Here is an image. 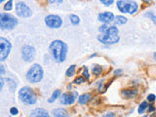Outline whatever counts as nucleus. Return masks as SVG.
<instances>
[{
    "mask_svg": "<svg viewBox=\"0 0 156 117\" xmlns=\"http://www.w3.org/2000/svg\"><path fill=\"white\" fill-rule=\"evenodd\" d=\"M49 50L57 63H63L66 59L68 47L62 40H54L49 46Z\"/></svg>",
    "mask_w": 156,
    "mask_h": 117,
    "instance_id": "nucleus-1",
    "label": "nucleus"
},
{
    "mask_svg": "<svg viewBox=\"0 0 156 117\" xmlns=\"http://www.w3.org/2000/svg\"><path fill=\"white\" fill-rule=\"evenodd\" d=\"M98 40L104 44L112 45L118 43L120 40L119 30L116 26H108L104 33L100 34L98 36Z\"/></svg>",
    "mask_w": 156,
    "mask_h": 117,
    "instance_id": "nucleus-2",
    "label": "nucleus"
},
{
    "mask_svg": "<svg viewBox=\"0 0 156 117\" xmlns=\"http://www.w3.org/2000/svg\"><path fill=\"white\" fill-rule=\"evenodd\" d=\"M19 98L24 104L32 105L35 104L37 102V96L35 92L30 87H23L19 91Z\"/></svg>",
    "mask_w": 156,
    "mask_h": 117,
    "instance_id": "nucleus-3",
    "label": "nucleus"
},
{
    "mask_svg": "<svg viewBox=\"0 0 156 117\" xmlns=\"http://www.w3.org/2000/svg\"><path fill=\"white\" fill-rule=\"evenodd\" d=\"M44 71L43 68L38 63H34V65L28 69L26 73V79L31 83H38L40 82L43 78Z\"/></svg>",
    "mask_w": 156,
    "mask_h": 117,
    "instance_id": "nucleus-4",
    "label": "nucleus"
},
{
    "mask_svg": "<svg viewBox=\"0 0 156 117\" xmlns=\"http://www.w3.org/2000/svg\"><path fill=\"white\" fill-rule=\"evenodd\" d=\"M18 24V20L11 14L0 13V27L2 29L12 30Z\"/></svg>",
    "mask_w": 156,
    "mask_h": 117,
    "instance_id": "nucleus-5",
    "label": "nucleus"
},
{
    "mask_svg": "<svg viewBox=\"0 0 156 117\" xmlns=\"http://www.w3.org/2000/svg\"><path fill=\"white\" fill-rule=\"evenodd\" d=\"M116 5L121 13L130 14V15H133L139 9L137 3L135 1H131V0H119V1H117Z\"/></svg>",
    "mask_w": 156,
    "mask_h": 117,
    "instance_id": "nucleus-6",
    "label": "nucleus"
},
{
    "mask_svg": "<svg viewBox=\"0 0 156 117\" xmlns=\"http://www.w3.org/2000/svg\"><path fill=\"white\" fill-rule=\"evenodd\" d=\"M12 45L8 39L0 37V62H4L11 52Z\"/></svg>",
    "mask_w": 156,
    "mask_h": 117,
    "instance_id": "nucleus-7",
    "label": "nucleus"
},
{
    "mask_svg": "<svg viewBox=\"0 0 156 117\" xmlns=\"http://www.w3.org/2000/svg\"><path fill=\"white\" fill-rule=\"evenodd\" d=\"M16 14L21 18H29L32 15V11L26 3L19 2L16 4Z\"/></svg>",
    "mask_w": 156,
    "mask_h": 117,
    "instance_id": "nucleus-8",
    "label": "nucleus"
},
{
    "mask_svg": "<svg viewBox=\"0 0 156 117\" xmlns=\"http://www.w3.org/2000/svg\"><path fill=\"white\" fill-rule=\"evenodd\" d=\"M45 24L50 28H60L63 24V20L58 15H49L45 18Z\"/></svg>",
    "mask_w": 156,
    "mask_h": 117,
    "instance_id": "nucleus-9",
    "label": "nucleus"
},
{
    "mask_svg": "<svg viewBox=\"0 0 156 117\" xmlns=\"http://www.w3.org/2000/svg\"><path fill=\"white\" fill-rule=\"evenodd\" d=\"M35 55H36V51H35L34 47H32V46L26 45L22 48V57L24 61L27 63L32 62L35 58Z\"/></svg>",
    "mask_w": 156,
    "mask_h": 117,
    "instance_id": "nucleus-10",
    "label": "nucleus"
},
{
    "mask_svg": "<svg viewBox=\"0 0 156 117\" xmlns=\"http://www.w3.org/2000/svg\"><path fill=\"white\" fill-rule=\"evenodd\" d=\"M77 97H78L77 92H72V93L71 92H70V93H65V94H63L62 97H61V102L63 105L73 104Z\"/></svg>",
    "mask_w": 156,
    "mask_h": 117,
    "instance_id": "nucleus-11",
    "label": "nucleus"
},
{
    "mask_svg": "<svg viewBox=\"0 0 156 117\" xmlns=\"http://www.w3.org/2000/svg\"><path fill=\"white\" fill-rule=\"evenodd\" d=\"M98 19L100 22L106 24L113 22V20H114V15H113V13H111V12H104V13H101L100 15H99Z\"/></svg>",
    "mask_w": 156,
    "mask_h": 117,
    "instance_id": "nucleus-12",
    "label": "nucleus"
},
{
    "mask_svg": "<svg viewBox=\"0 0 156 117\" xmlns=\"http://www.w3.org/2000/svg\"><path fill=\"white\" fill-rule=\"evenodd\" d=\"M30 117H51V116L44 108H36L31 111Z\"/></svg>",
    "mask_w": 156,
    "mask_h": 117,
    "instance_id": "nucleus-13",
    "label": "nucleus"
},
{
    "mask_svg": "<svg viewBox=\"0 0 156 117\" xmlns=\"http://www.w3.org/2000/svg\"><path fill=\"white\" fill-rule=\"evenodd\" d=\"M137 94H138V90L136 89H126L122 91V95L126 99H133L136 97Z\"/></svg>",
    "mask_w": 156,
    "mask_h": 117,
    "instance_id": "nucleus-14",
    "label": "nucleus"
},
{
    "mask_svg": "<svg viewBox=\"0 0 156 117\" xmlns=\"http://www.w3.org/2000/svg\"><path fill=\"white\" fill-rule=\"evenodd\" d=\"M54 117H70L67 111L63 108H56L53 110Z\"/></svg>",
    "mask_w": 156,
    "mask_h": 117,
    "instance_id": "nucleus-15",
    "label": "nucleus"
},
{
    "mask_svg": "<svg viewBox=\"0 0 156 117\" xmlns=\"http://www.w3.org/2000/svg\"><path fill=\"white\" fill-rule=\"evenodd\" d=\"M90 99H91L90 94H83L78 98V102H79L80 104H86L87 102L90 101Z\"/></svg>",
    "mask_w": 156,
    "mask_h": 117,
    "instance_id": "nucleus-16",
    "label": "nucleus"
},
{
    "mask_svg": "<svg viewBox=\"0 0 156 117\" xmlns=\"http://www.w3.org/2000/svg\"><path fill=\"white\" fill-rule=\"evenodd\" d=\"M61 94H62L61 90H55V92L52 94L51 98L49 99L48 102H54L57 100V99H58V98L60 97V96H61Z\"/></svg>",
    "mask_w": 156,
    "mask_h": 117,
    "instance_id": "nucleus-17",
    "label": "nucleus"
},
{
    "mask_svg": "<svg viewBox=\"0 0 156 117\" xmlns=\"http://www.w3.org/2000/svg\"><path fill=\"white\" fill-rule=\"evenodd\" d=\"M75 71H76V65H70L66 70V76H68V77L73 76L74 74H75Z\"/></svg>",
    "mask_w": 156,
    "mask_h": 117,
    "instance_id": "nucleus-18",
    "label": "nucleus"
},
{
    "mask_svg": "<svg viewBox=\"0 0 156 117\" xmlns=\"http://www.w3.org/2000/svg\"><path fill=\"white\" fill-rule=\"evenodd\" d=\"M92 70H93V73L95 74V75H97V76L101 75L102 72V66L99 65H95L93 66V69H92Z\"/></svg>",
    "mask_w": 156,
    "mask_h": 117,
    "instance_id": "nucleus-19",
    "label": "nucleus"
},
{
    "mask_svg": "<svg viewBox=\"0 0 156 117\" xmlns=\"http://www.w3.org/2000/svg\"><path fill=\"white\" fill-rule=\"evenodd\" d=\"M147 106H148L147 102H141V104H140V106H139V109H138V112H139L140 114H143V113L145 111V109L147 108Z\"/></svg>",
    "mask_w": 156,
    "mask_h": 117,
    "instance_id": "nucleus-20",
    "label": "nucleus"
},
{
    "mask_svg": "<svg viewBox=\"0 0 156 117\" xmlns=\"http://www.w3.org/2000/svg\"><path fill=\"white\" fill-rule=\"evenodd\" d=\"M115 22L118 24H124L127 23V18L123 17V16H117L115 18Z\"/></svg>",
    "mask_w": 156,
    "mask_h": 117,
    "instance_id": "nucleus-21",
    "label": "nucleus"
},
{
    "mask_svg": "<svg viewBox=\"0 0 156 117\" xmlns=\"http://www.w3.org/2000/svg\"><path fill=\"white\" fill-rule=\"evenodd\" d=\"M69 18H70V22H71L72 24H74V26H76V24L80 23V18L76 15H70Z\"/></svg>",
    "mask_w": 156,
    "mask_h": 117,
    "instance_id": "nucleus-22",
    "label": "nucleus"
},
{
    "mask_svg": "<svg viewBox=\"0 0 156 117\" xmlns=\"http://www.w3.org/2000/svg\"><path fill=\"white\" fill-rule=\"evenodd\" d=\"M12 8H13V0H9L4 5V10H6V11H11Z\"/></svg>",
    "mask_w": 156,
    "mask_h": 117,
    "instance_id": "nucleus-23",
    "label": "nucleus"
},
{
    "mask_svg": "<svg viewBox=\"0 0 156 117\" xmlns=\"http://www.w3.org/2000/svg\"><path fill=\"white\" fill-rule=\"evenodd\" d=\"M145 16L148 17L149 19H151L152 22H153L154 24H156V18H155V15H154V12H152V11L148 12V13L145 14Z\"/></svg>",
    "mask_w": 156,
    "mask_h": 117,
    "instance_id": "nucleus-24",
    "label": "nucleus"
},
{
    "mask_svg": "<svg viewBox=\"0 0 156 117\" xmlns=\"http://www.w3.org/2000/svg\"><path fill=\"white\" fill-rule=\"evenodd\" d=\"M83 77L85 78L86 80H89V78H90V75H89V71H88V68H87V66H84L83 67Z\"/></svg>",
    "mask_w": 156,
    "mask_h": 117,
    "instance_id": "nucleus-25",
    "label": "nucleus"
},
{
    "mask_svg": "<svg viewBox=\"0 0 156 117\" xmlns=\"http://www.w3.org/2000/svg\"><path fill=\"white\" fill-rule=\"evenodd\" d=\"M84 82H86V79H85L84 77L82 76H79V77H77L75 80H74V83L75 84H82Z\"/></svg>",
    "mask_w": 156,
    "mask_h": 117,
    "instance_id": "nucleus-26",
    "label": "nucleus"
},
{
    "mask_svg": "<svg viewBox=\"0 0 156 117\" xmlns=\"http://www.w3.org/2000/svg\"><path fill=\"white\" fill-rule=\"evenodd\" d=\"M7 82H8V84L10 85V89H11L12 91H14V89L17 87V84L14 82L13 80H11V79H7Z\"/></svg>",
    "mask_w": 156,
    "mask_h": 117,
    "instance_id": "nucleus-27",
    "label": "nucleus"
},
{
    "mask_svg": "<svg viewBox=\"0 0 156 117\" xmlns=\"http://www.w3.org/2000/svg\"><path fill=\"white\" fill-rule=\"evenodd\" d=\"M101 2L105 6H110L111 4H113L114 0H101Z\"/></svg>",
    "mask_w": 156,
    "mask_h": 117,
    "instance_id": "nucleus-28",
    "label": "nucleus"
},
{
    "mask_svg": "<svg viewBox=\"0 0 156 117\" xmlns=\"http://www.w3.org/2000/svg\"><path fill=\"white\" fill-rule=\"evenodd\" d=\"M155 99H156V97H155V95H153V94H150V95L147 96V101L148 102H153L155 101Z\"/></svg>",
    "mask_w": 156,
    "mask_h": 117,
    "instance_id": "nucleus-29",
    "label": "nucleus"
},
{
    "mask_svg": "<svg viewBox=\"0 0 156 117\" xmlns=\"http://www.w3.org/2000/svg\"><path fill=\"white\" fill-rule=\"evenodd\" d=\"M10 113H11L12 115H17L18 113H19V110H18V108H16V107H11V109H10Z\"/></svg>",
    "mask_w": 156,
    "mask_h": 117,
    "instance_id": "nucleus-30",
    "label": "nucleus"
},
{
    "mask_svg": "<svg viewBox=\"0 0 156 117\" xmlns=\"http://www.w3.org/2000/svg\"><path fill=\"white\" fill-rule=\"evenodd\" d=\"M107 27H108V26H106V24H102V26H100V28H99V30H100L102 33H104V31H105L106 29H107Z\"/></svg>",
    "mask_w": 156,
    "mask_h": 117,
    "instance_id": "nucleus-31",
    "label": "nucleus"
},
{
    "mask_svg": "<svg viewBox=\"0 0 156 117\" xmlns=\"http://www.w3.org/2000/svg\"><path fill=\"white\" fill-rule=\"evenodd\" d=\"M147 107H148V112H153L155 110V107L153 104H148Z\"/></svg>",
    "mask_w": 156,
    "mask_h": 117,
    "instance_id": "nucleus-32",
    "label": "nucleus"
},
{
    "mask_svg": "<svg viewBox=\"0 0 156 117\" xmlns=\"http://www.w3.org/2000/svg\"><path fill=\"white\" fill-rule=\"evenodd\" d=\"M3 86H4V79L2 78V76L0 75V91L2 90Z\"/></svg>",
    "mask_w": 156,
    "mask_h": 117,
    "instance_id": "nucleus-33",
    "label": "nucleus"
},
{
    "mask_svg": "<svg viewBox=\"0 0 156 117\" xmlns=\"http://www.w3.org/2000/svg\"><path fill=\"white\" fill-rule=\"evenodd\" d=\"M47 1L49 3H52V4H55V3H62L63 2V0H47Z\"/></svg>",
    "mask_w": 156,
    "mask_h": 117,
    "instance_id": "nucleus-34",
    "label": "nucleus"
},
{
    "mask_svg": "<svg viewBox=\"0 0 156 117\" xmlns=\"http://www.w3.org/2000/svg\"><path fill=\"white\" fill-rule=\"evenodd\" d=\"M6 70H5V67L3 66L2 65H0V75H2V74H5Z\"/></svg>",
    "mask_w": 156,
    "mask_h": 117,
    "instance_id": "nucleus-35",
    "label": "nucleus"
},
{
    "mask_svg": "<svg viewBox=\"0 0 156 117\" xmlns=\"http://www.w3.org/2000/svg\"><path fill=\"white\" fill-rule=\"evenodd\" d=\"M123 71H122V70L121 69H117V70H115V71H114V74H115V75H120V74H121Z\"/></svg>",
    "mask_w": 156,
    "mask_h": 117,
    "instance_id": "nucleus-36",
    "label": "nucleus"
},
{
    "mask_svg": "<svg viewBox=\"0 0 156 117\" xmlns=\"http://www.w3.org/2000/svg\"><path fill=\"white\" fill-rule=\"evenodd\" d=\"M141 1L146 3V4H152V0H141Z\"/></svg>",
    "mask_w": 156,
    "mask_h": 117,
    "instance_id": "nucleus-37",
    "label": "nucleus"
},
{
    "mask_svg": "<svg viewBox=\"0 0 156 117\" xmlns=\"http://www.w3.org/2000/svg\"><path fill=\"white\" fill-rule=\"evenodd\" d=\"M104 117H113V113H109V114H105Z\"/></svg>",
    "mask_w": 156,
    "mask_h": 117,
    "instance_id": "nucleus-38",
    "label": "nucleus"
},
{
    "mask_svg": "<svg viewBox=\"0 0 156 117\" xmlns=\"http://www.w3.org/2000/svg\"><path fill=\"white\" fill-rule=\"evenodd\" d=\"M5 0H0V3H2V2H4Z\"/></svg>",
    "mask_w": 156,
    "mask_h": 117,
    "instance_id": "nucleus-39",
    "label": "nucleus"
},
{
    "mask_svg": "<svg viewBox=\"0 0 156 117\" xmlns=\"http://www.w3.org/2000/svg\"><path fill=\"white\" fill-rule=\"evenodd\" d=\"M143 117H147V116H146V115H144V116H143Z\"/></svg>",
    "mask_w": 156,
    "mask_h": 117,
    "instance_id": "nucleus-40",
    "label": "nucleus"
}]
</instances>
